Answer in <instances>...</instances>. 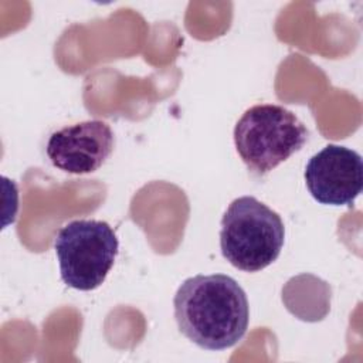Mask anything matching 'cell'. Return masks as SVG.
<instances>
[{"label":"cell","mask_w":363,"mask_h":363,"mask_svg":"<svg viewBox=\"0 0 363 363\" xmlns=\"http://www.w3.org/2000/svg\"><path fill=\"white\" fill-rule=\"evenodd\" d=\"M173 306L179 330L201 349H228L244 337L248 328L247 295L234 278L224 274L184 279Z\"/></svg>","instance_id":"obj_1"},{"label":"cell","mask_w":363,"mask_h":363,"mask_svg":"<svg viewBox=\"0 0 363 363\" xmlns=\"http://www.w3.org/2000/svg\"><path fill=\"white\" fill-rule=\"evenodd\" d=\"M285 227L281 216L252 196L230 203L221 218L220 248L237 269L258 272L281 254Z\"/></svg>","instance_id":"obj_2"},{"label":"cell","mask_w":363,"mask_h":363,"mask_svg":"<svg viewBox=\"0 0 363 363\" xmlns=\"http://www.w3.org/2000/svg\"><path fill=\"white\" fill-rule=\"evenodd\" d=\"M308 129L289 109L275 104L248 108L234 126V143L247 169L262 177L301 150Z\"/></svg>","instance_id":"obj_3"},{"label":"cell","mask_w":363,"mask_h":363,"mask_svg":"<svg viewBox=\"0 0 363 363\" xmlns=\"http://www.w3.org/2000/svg\"><path fill=\"white\" fill-rule=\"evenodd\" d=\"M54 250L64 284L78 291H92L112 269L119 241L106 221L81 218L58 230Z\"/></svg>","instance_id":"obj_4"},{"label":"cell","mask_w":363,"mask_h":363,"mask_svg":"<svg viewBox=\"0 0 363 363\" xmlns=\"http://www.w3.org/2000/svg\"><path fill=\"white\" fill-rule=\"evenodd\" d=\"M305 183L320 204L352 206L363 189L362 156L340 145H328L305 167Z\"/></svg>","instance_id":"obj_5"},{"label":"cell","mask_w":363,"mask_h":363,"mask_svg":"<svg viewBox=\"0 0 363 363\" xmlns=\"http://www.w3.org/2000/svg\"><path fill=\"white\" fill-rule=\"evenodd\" d=\"M115 135L111 126L99 119L78 122L52 132L45 153L57 169L71 174L96 172L111 156Z\"/></svg>","instance_id":"obj_6"}]
</instances>
